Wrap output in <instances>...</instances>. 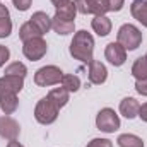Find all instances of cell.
Returning a JSON list of instances; mask_svg holds the SVG:
<instances>
[{
  "mask_svg": "<svg viewBox=\"0 0 147 147\" xmlns=\"http://www.w3.org/2000/svg\"><path fill=\"white\" fill-rule=\"evenodd\" d=\"M135 91L142 96H147V79H142V80H137L135 82Z\"/></svg>",
  "mask_w": 147,
  "mask_h": 147,
  "instance_id": "obj_29",
  "label": "cell"
},
{
  "mask_svg": "<svg viewBox=\"0 0 147 147\" xmlns=\"http://www.w3.org/2000/svg\"><path fill=\"white\" fill-rule=\"evenodd\" d=\"M139 110H140V105H139V101L135 98H125L120 103V113L128 120L139 116Z\"/></svg>",
  "mask_w": 147,
  "mask_h": 147,
  "instance_id": "obj_12",
  "label": "cell"
},
{
  "mask_svg": "<svg viewBox=\"0 0 147 147\" xmlns=\"http://www.w3.org/2000/svg\"><path fill=\"white\" fill-rule=\"evenodd\" d=\"M118 43L125 48V50H137L142 43V33L137 26L134 24H123L120 29H118Z\"/></svg>",
  "mask_w": 147,
  "mask_h": 147,
  "instance_id": "obj_2",
  "label": "cell"
},
{
  "mask_svg": "<svg viewBox=\"0 0 147 147\" xmlns=\"http://www.w3.org/2000/svg\"><path fill=\"white\" fill-rule=\"evenodd\" d=\"M12 33V22H10V17L7 19H0V38H7Z\"/></svg>",
  "mask_w": 147,
  "mask_h": 147,
  "instance_id": "obj_25",
  "label": "cell"
},
{
  "mask_svg": "<svg viewBox=\"0 0 147 147\" xmlns=\"http://www.w3.org/2000/svg\"><path fill=\"white\" fill-rule=\"evenodd\" d=\"M106 3H108V10L110 12H118V10L123 9L125 0H106Z\"/></svg>",
  "mask_w": 147,
  "mask_h": 147,
  "instance_id": "obj_27",
  "label": "cell"
},
{
  "mask_svg": "<svg viewBox=\"0 0 147 147\" xmlns=\"http://www.w3.org/2000/svg\"><path fill=\"white\" fill-rule=\"evenodd\" d=\"M58 106L46 96V98H41L39 101H38L36 108H34V118H36L38 123H41V125H50V123H53L55 120H57V116H58Z\"/></svg>",
  "mask_w": 147,
  "mask_h": 147,
  "instance_id": "obj_3",
  "label": "cell"
},
{
  "mask_svg": "<svg viewBox=\"0 0 147 147\" xmlns=\"http://www.w3.org/2000/svg\"><path fill=\"white\" fill-rule=\"evenodd\" d=\"M135 2H142V0H135Z\"/></svg>",
  "mask_w": 147,
  "mask_h": 147,
  "instance_id": "obj_35",
  "label": "cell"
},
{
  "mask_svg": "<svg viewBox=\"0 0 147 147\" xmlns=\"http://www.w3.org/2000/svg\"><path fill=\"white\" fill-rule=\"evenodd\" d=\"M48 98L58 106V108H63L67 103H69V91L65 87H55L48 92Z\"/></svg>",
  "mask_w": 147,
  "mask_h": 147,
  "instance_id": "obj_17",
  "label": "cell"
},
{
  "mask_svg": "<svg viewBox=\"0 0 147 147\" xmlns=\"http://www.w3.org/2000/svg\"><path fill=\"white\" fill-rule=\"evenodd\" d=\"M63 79V72L57 67V65H46L41 67L34 74V84L39 87H48V86H55L60 84Z\"/></svg>",
  "mask_w": 147,
  "mask_h": 147,
  "instance_id": "obj_4",
  "label": "cell"
},
{
  "mask_svg": "<svg viewBox=\"0 0 147 147\" xmlns=\"http://www.w3.org/2000/svg\"><path fill=\"white\" fill-rule=\"evenodd\" d=\"M130 12L134 16V19H137L142 26L147 28V2H134L130 5Z\"/></svg>",
  "mask_w": 147,
  "mask_h": 147,
  "instance_id": "obj_16",
  "label": "cell"
},
{
  "mask_svg": "<svg viewBox=\"0 0 147 147\" xmlns=\"http://www.w3.org/2000/svg\"><path fill=\"white\" fill-rule=\"evenodd\" d=\"M75 14H77V7H75V3L70 0V2H67V3H63V5H60V7H57V12H55L53 17H55V19H60V21L74 22Z\"/></svg>",
  "mask_w": 147,
  "mask_h": 147,
  "instance_id": "obj_14",
  "label": "cell"
},
{
  "mask_svg": "<svg viewBox=\"0 0 147 147\" xmlns=\"http://www.w3.org/2000/svg\"><path fill=\"white\" fill-rule=\"evenodd\" d=\"M132 75L137 80L147 79V57H140L135 60V63L132 65Z\"/></svg>",
  "mask_w": 147,
  "mask_h": 147,
  "instance_id": "obj_22",
  "label": "cell"
},
{
  "mask_svg": "<svg viewBox=\"0 0 147 147\" xmlns=\"http://www.w3.org/2000/svg\"><path fill=\"white\" fill-rule=\"evenodd\" d=\"M12 2H14L16 9H17V10H21V12L28 10V9L31 7V3H33V0H12Z\"/></svg>",
  "mask_w": 147,
  "mask_h": 147,
  "instance_id": "obj_28",
  "label": "cell"
},
{
  "mask_svg": "<svg viewBox=\"0 0 147 147\" xmlns=\"http://www.w3.org/2000/svg\"><path fill=\"white\" fill-rule=\"evenodd\" d=\"M9 57H10L9 48H7V46H3V45H0V67H3V65H5V62L9 60Z\"/></svg>",
  "mask_w": 147,
  "mask_h": 147,
  "instance_id": "obj_30",
  "label": "cell"
},
{
  "mask_svg": "<svg viewBox=\"0 0 147 147\" xmlns=\"http://www.w3.org/2000/svg\"><path fill=\"white\" fill-rule=\"evenodd\" d=\"M146 57H147V55H146Z\"/></svg>",
  "mask_w": 147,
  "mask_h": 147,
  "instance_id": "obj_36",
  "label": "cell"
},
{
  "mask_svg": "<svg viewBox=\"0 0 147 147\" xmlns=\"http://www.w3.org/2000/svg\"><path fill=\"white\" fill-rule=\"evenodd\" d=\"M39 36H43V34H41V31L38 29L31 21L24 22V24L21 26V29H19V38L22 39V43H24V41H28V39H33V38H39Z\"/></svg>",
  "mask_w": 147,
  "mask_h": 147,
  "instance_id": "obj_19",
  "label": "cell"
},
{
  "mask_svg": "<svg viewBox=\"0 0 147 147\" xmlns=\"http://www.w3.org/2000/svg\"><path fill=\"white\" fill-rule=\"evenodd\" d=\"M139 116H140V118H142V120L147 123V103L140 106V110H139Z\"/></svg>",
  "mask_w": 147,
  "mask_h": 147,
  "instance_id": "obj_31",
  "label": "cell"
},
{
  "mask_svg": "<svg viewBox=\"0 0 147 147\" xmlns=\"http://www.w3.org/2000/svg\"><path fill=\"white\" fill-rule=\"evenodd\" d=\"M92 29L99 36H108L111 33V21L106 16H94V19H92Z\"/></svg>",
  "mask_w": 147,
  "mask_h": 147,
  "instance_id": "obj_15",
  "label": "cell"
},
{
  "mask_svg": "<svg viewBox=\"0 0 147 147\" xmlns=\"http://www.w3.org/2000/svg\"><path fill=\"white\" fill-rule=\"evenodd\" d=\"M19 99L17 94H7V96H0V110L3 111L5 115H12L14 111L17 110Z\"/></svg>",
  "mask_w": 147,
  "mask_h": 147,
  "instance_id": "obj_18",
  "label": "cell"
},
{
  "mask_svg": "<svg viewBox=\"0 0 147 147\" xmlns=\"http://www.w3.org/2000/svg\"><path fill=\"white\" fill-rule=\"evenodd\" d=\"M77 12L80 14H94V16H105L108 10L106 0H74Z\"/></svg>",
  "mask_w": 147,
  "mask_h": 147,
  "instance_id": "obj_7",
  "label": "cell"
},
{
  "mask_svg": "<svg viewBox=\"0 0 147 147\" xmlns=\"http://www.w3.org/2000/svg\"><path fill=\"white\" fill-rule=\"evenodd\" d=\"M96 127L105 134H113L120 128V116L111 108H103L96 116Z\"/></svg>",
  "mask_w": 147,
  "mask_h": 147,
  "instance_id": "obj_5",
  "label": "cell"
},
{
  "mask_svg": "<svg viewBox=\"0 0 147 147\" xmlns=\"http://www.w3.org/2000/svg\"><path fill=\"white\" fill-rule=\"evenodd\" d=\"M7 17H10L9 16V9L3 3H0V19H7Z\"/></svg>",
  "mask_w": 147,
  "mask_h": 147,
  "instance_id": "obj_32",
  "label": "cell"
},
{
  "mask_svg": "<svg viewBox=\"0 0 147 147\" xmlns=\"http://www.w3.org/2000/svg\"><path fill=\"white\" fill-rule=\"evenodd\" d=\"M67 2H70V0H51V3L55 5V9L60 7V5H63V3H67Z\"/></svg>",
  "mask_w": 147,
  "mask_h": 147,
  "instance_id": "obj_33",
  "label": "cell"
},
{
  "mask_svg": "<svg viewBox=\"0 0 147 147\" xmlns=\"http://www.w3.org/2000/svg\"><path fill=\"white\" fill-rule=\"evenodd\" d=\"M7 147H24V146H22V144H19L17 140H9Z\"/></svg>",
  "mask_w": 147,
  "mask_h": 147,
  "instance_id": "obj_34",
  "label": "cell"
},
{
  "mask_svg": "<svg viewBox=\"0 0 147 147\" xmlns=\"http://www.w3.org/2000/svg\"><path fill=\"white\" fill-rule=\"evenodd\" d=\"M62 87H65L69 92H77L80 89V79L77 75L72 74H63V79H62Z\"/></svg>",
  "mask_w": 147,
  "mask_h": 147,
  "instance_id": "obj_23",
  "label": "cell"
},
{
  "mask_svg": "<svg viewBox=\"0 0 147 147\" xmlns=\"http://www.w3.org/2000/svg\"><path fill=\"white\" fill-rule=\"evenodd\" d=\"M106 79H108V70H106L105 63H101L98 60H92L89 63V82L99 86V84L106 82Z\"/></svg>",
  "mask_w": 147,
  "mask_h": 147,
  "instance_id": "obj_11",
  "label": "cell"
},
{
  "mask_svg": "<svg viewBox=\"0 0 147 147\" xmlns=\"http://www.w3.org/2000/svg\"><path fill=\"white\" fill-rule=\"evenodd\" d=\"M21 134L19 123L10 116H0V137L7 140H16Z\"/></svg>",
  "mask_w": 147,
  "mask_h": 147,
  "instance_id": "obj_10",
  "label": "cell"
},
{
  "mask_svg": "<svg viewBox=\"0 0 147 147\" xmlns=\"http://www.w3.org/2000/svg\"><path fill=\"white\" fill-rule=\"evenodd\" d=\"M74 28H75V22H69V21H60V19H51V29L57 33V34H62V36H67V34H72Z\"/></svg>",
  "mask_w": 147,
  "mask_h": 147,
  "instance_id": "obj_20",
  "label": "cell"
},
{
  "mask_svg": "<svg viewBox=\"0 0 147 147\" xmlns=\"http://www.w3.org/2000/svg\"><path fill=\"white\" fill-rule=\"evenodd\" d=\"M105 58L110 62L113 67H121L127 60V50L116 41H113L110 45H106V50H105Z\"/></svg>",
  "mask_w": 147,
  "mask_h": 147,
  "instance_id": "obj_8",
  "label": "cell"
},
{
  "mask_svg": "<svg viewBox=\"0 0 147 147\" xmlns=\"http://www.w3.org/2000/svg\"><path fill=\"white\" fill-rule=\"evenodd\" d=\"M46 50H48V45H46V41L41 36L28 39V41H24V45H22V53H24V57H26L28 60H31V62L41 60V58L46 55Z\"/></svg>",
  "mask_w": 147,
  "mask_h": 147,
  "instance_id": "obj_6",
  "label": "cell"
},
{
  "mask_svg": "<svg viewBox=\"0 0 147 147\" xmlns=\"http://www.w3.org/2000/svg\"><path fill=\"white\" fill-rule=\"evenodd\" d=\"M94 53V38L87 31H77L70 43V55L82 63H91Z\"/></svg>",
  "mask_w": 147,
  "mask_h": 147,
  "instance_id": "obj_1",
  "label": "cell"
},
{
  "mask_svg": "<svg viewBox=\"0 0 147 147\" xmlns=\"http://www.w3.org/2000/svg\"><path fill=\"white\" fill-rule=\"evenodd\" d=\"M24 87V79L16 75H3L0 77V96L7 94H17Z\"/></svg>",
  "mask_w": 147,
  "mask_h": 147,
  "instance_id": "obj_9",
  "label": "cell"
},
{
  "mask_svg": "<svg viewBox=\"0 0 147 147\" xmlns=\"http://www.w3.org/2000/svg\"><path fill=\"white\" fill-rule=\"evenodd\" d=\"M116 144L120 147H144V140L134 134H123L116 139Z\"/></svg>",
  "mask_w": 147,
  "mask_h": 147,
  "instance_id": "obj_21",
  "label": "cell"
},
{
  "mask_svg": "<svg viewBox=\"0 0 147 147\" xmlns=\"http://www.w3.org/2000/svg\"><path fill=\"white\" fill-rule=\"evenodd\" d=\"M87 147H113V142L108 139H92Z\"/></svg>",
  "mask_w": 147,
  "mask_h": 147,
  "instance_id": "obj_26",
  "label": "cell"
},
{
  "mask_svg": "<svg viewBox=\"0 0 147 147\" xmlns=\"http://www.w3.org/2000/svg\"><path fill=\"white\" fill-rule=\"evenodd\" d=\"M26 74H28V69H26V65L24 63H21V62H12L7 69H5V75H16V77H26Z\"/></svg>",
  "mask_w": 147,
  "mask_h": 147,
  "instance_id": "obj_24",
  "label": "cell"
},
{
  "mask_svg": "<svg viewBox=\"0 0 147 147\" xmlns=\"http://www.w3.org/2000/svg\"><path fill=\"white\" fill-rule=\"evenodd\" d=\"M29 21L41 31V34H46V33L51 29V17H50L46 12H43V10L34 12V14L29 17Z\"/></svg>",
  "mask_w": 147,
  "mask_h": 147,
  "instance_id": "obj_13",
  "label": "cell"
}]
</instances>
